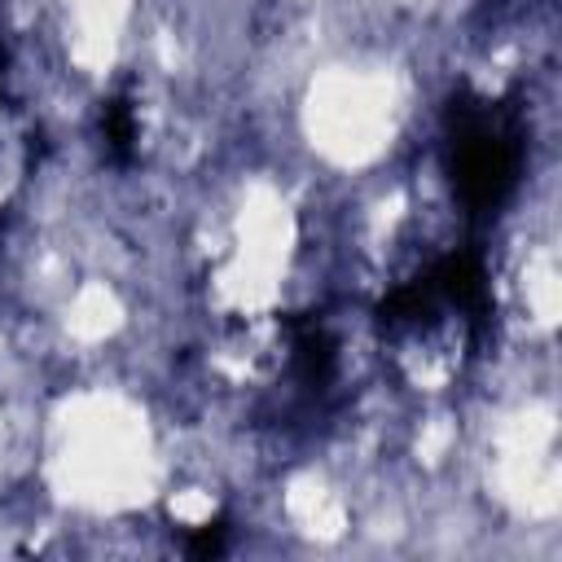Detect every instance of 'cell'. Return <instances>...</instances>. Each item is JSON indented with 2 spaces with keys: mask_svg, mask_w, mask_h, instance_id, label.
Here are the masks:
<instances>
[{
  "mask_svg": "<svg viewBox=\"0 0 562 562\" xmlns=\"http://www.w3.org/2000/svg\"><path fill=\"white\" fill-rule=\"evenodd\" d=\"M224 540H228V518H215V522L193 527L184 544H189L193 558H215V553H224Z\"/></svg>",
  "mask_w": 562,
  "mask_h": 562,
  "instance_id": "obj_4",
  "label": "cell"
},
{
  "mask_svg": "<svg viewBox=\"0 0 562 562\" xmlns=\"http://www.w3.org/2000/svg\"><path fill=\"white\" fill-rule=\"evenodd\" d=\"M430 281H435L439 299L465 307L474 321L487 312V272H483V259H479L474 250H457V255H448V259L430 272Z\"/></svg>",
  "mask_w": 562,
  "mask_h": 562,
  "instance_id": "obj_2",
  "label": "cell"
},
{
  "mask_svg": "<svg viewBox=\"0 0 562 562\" xmlns=\"http://www.w3.org/2000/svg\"><path fill=\"white\" fill-rule=\"evenodd\" d=\"M0 66H4V48H0Z\"/></svg>",
  "mask_w": 562,
  "mask_h": 562,
  "instance_id": "obj_5",
  "label": "cell"
},
{
  "mask_svg": "<svg viewBox=\"0 0 562 562\" xmlns=\"http://www.w3.org/2000/svg\"><path fill=\"white\" fill-rule=\"evenodd\" d=\"M101 136H105V145H110V154H114L119 162L132 158V145H136V114H132V105H127L123 97L105 101V110H101Z\"/></svg>",
  "mask_w": 562,
  "mask_h": 562,
  "instance_id": "obj_3",
  "label": "cell"
},
{
  "mask_svg": "<svg viewBox=\"0 0 562 562\" xmlns=\"http://www.w3.org/2000/svg\"><path fill=\"white\" fill-rule=\"evenodd\" d=\"M452 180L470 211H492L514 184V140L483 105L452 110Z\"/></svg>",
  "mask_w": 562,
  "mask_h": 562,
  "instance_id": "obj_1",
  "label": "cell"
}]
</instances>
